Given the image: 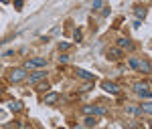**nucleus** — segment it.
I'll return each mask as SVG.
<instances>
[{"mask_svg":"<svg viewBox=\"0 0 152 129\" xmlns=\"http://www.w3.org/2000/svg\"><path fill=\"white\" fill-rule=\"evenodd\" d=\"M134 93L142 97V99H150L152 97V91H150V83L148 81H140V83H134Z\"/></svg>","mask_w":152,"mask_h":129,"instance_id":"1","label":"nucleus"},{"mask_svg":"<svg viewBox=\"0 0 152 129\" xmlns=\"http://www.w3.org/2000/svg\"><path fill=\"white\" fill-rule=\"evenodd\" d=\"M8 81L10 83L26 81V69H24V67H14V69H10L8 71Z\"/></svg>","mask_w":152,"mask_h":129,"instance_id":"2","label":"nucleus"},{"mask_svg":"<svg viewBox=\"0 0 152 129\" xmlns=\"http://www.w3.org/2000/svg\"><path fill=\"white\" fill-rule=\"evenodd\" d=\"M128 63H130V67H132L134 71H142V73H146V75L150 73V63H148V61H142V59H136V57H132Z\"/></svg>","mask_w":152,"mask_h":129,"instance_id":"3","label":"nucleus"},{"mask_svg":"<svg viewBox=\"0 0 152 129\" xmlns=\"http://www.w3.org/2000/svg\"><path fill=\"white\" fill-rule=\"evenodd\" d=\"M83 113H85L87 117H95V115H105L107 111L99 105H87V107H83Z\"/></svg>","mask_w":152,"mask_h":129,"instance_id":"4","label":"nucleus"},{"mask_svg":"<svg viewBox=\"0 0 152 129\" xmlns=\"http://www.w3.org/2000/svg\"><path fill=\"white\" fill-rule=\"evenodd\" d=\"M45 77H47V73H45V71H35L33 75H26V81L31 83V85H39V83L45 81Z\"/></svg>","mask_w":152,"mask_h":129,"instance_id":"5","label":"nucleus"},{"mask_svg":"<svg viewBox=\"0 0 152 129\" xmlns=\"http://www.w3.org/2000/svg\"><path fill=\"white\" fill-rule=\"evenodd\" d=\"M45 65H47V61H45V59H41V57H35V59L26 61V67H24V69H43Z\"/></svg>","mask_w":152,"mask_h":129,"instance_id":"6","label":"nucleus"},{"mask_svg":"<svg viewBox=\"0 0 152 129\" xmlns=\"http://www.w3.org/2000/svg\"><path fill=\"white\" fill-rule=\"evenodd\" d=\"M102 89H104L105 93H112V95L120 93V85H116L114 81H104L102 83Z\"/></svg>","mask_w":152,"mask_h":129,"instance_id":"7","label":"nucleus"},{"mask_svg":"<svg viewBox=\"0 0 152 129\" xmlns=\"http://www.w3.org/2000/svg\"><path fill=\"white\" fill-rule=\"evenodd\" d=\"M118 48H120L122 53H124V50H134V48H136V45H134L130 38H126V36H124V38H120V40H118Z\"/></svg>","mask_w":152,"mask_h":129,"instance_id":"8","label":"nucleus"},{"mask_svg":"<svg viewBox=\"0 0 152 129\" xmlns=\"http://www.w3.org/2000/svg\"><path fill=\"white\" fill-rule=\"evenodd\" d=\"M122 55H124V53H122V50H120L118 47L107 48V53H105V57H107L110 61H120V59H122Z\"/></svg>","mask_w":152,"mask_h":129,"instance_id":"9","label":"nucleus"},{"mask_svg":"<svg viewBox=\"0 0 152 129\" xmlns=\"http://www.w3.org/2000/svg\"><path fill=\"white\" fill-rule=\"evenodd\" d=\"M57 101H59V93H47L43 97V103L45 105H55Z\"/></svg>","mask_w":152,"mask_h":129,"instance_id":"10","label":"nucleus"},{"mask_svg":"<svg viewBox=\"0 0 152 129\" xmlns=\"http://www.w3.org/2000/svg\"><path fill=\"white\" fill-rule=\"evenodd\" d=\"M75 75H77L79 79H85L87 83H89V81H94V79H95L94 75L89 73V71H83V69H75Z\"/></svg>","mask_w":152,"mask_h":129,"instance_id":"11","label":"nucleus"},{"mask_svg":"<svg viewBox=\"0 0 152 129\" xmlns=\"http://www.w3.org/2000/svg\"><path fill=\"white\" fill-rule=\"evenodd\" d=\"M8 109L14 111V113H18V111H23V109H24V105L20 103V101H8Z\"/></svg>","mask_w":152,"mask_h":129,"instance_id":"12","label":"nucleus"},{"mask_svg":"<svg viewBox=\"0 0 152 129\" xmlns=\"http://www.w3.org/2000/svg\"><path fill=\"white\" fill-rule=\"evenodd\" d=\"M140 111H142V113H146V115H150V113H152V105H150V101L142 103V105H140Z\"/></svg>","mask_w":152,"mask_h":129,"instance_id":"13","label":"nucleus"},{"mask_svg":"<svg viewBox=\"0 0 152 129\" xmlns=\"http://www.w3.org/2000/svg\"><path fill=\"white\" fill-rule=\"evenodd\" d=\"M126 111H128L130 115H142L140 107H134V105H128V107H126Z\"/></svg>","mask_w":152,"mask_h":129,"instance_id":"14","label":"nucleus"},{"mask_svg":"<svg viewBox=\"0 0 152 129\" xmlns=\"http://www.w3.org/2000/svg\"><path fill=\"white\" fill-rule=\"evenodd\" d=\"M134 10H136V16H140V20H142V18H144V14H146V8H140V6H136Z\"/></svg>","mask_w":152,"mask_h":129,"instance_id":"15","label":"nucleus"},{"mask_svg":"<svg viewBox=\"0 0 152 129\" xmlns=\"http://www.w3.org/2000/svg\"><path fill=\"white\" fill-rule=\"evenodd\" d=\"M99 8H104V2L102 0H95L94 4H91V10H99Z\"/></svg>","mask_w":152,"mask_h":129,"instance_id":"16","label":"nucleus"},{"mask_svg":"<svg viewBox=\"0 0 152 129\" xmlns=\"http://www.w3.org/2000/svg\"><path fill=\"white\" fill-rule=\"evenodd\" d=\"M37 89H39L41 93H43V91H49V83H39V85H37Z\"/></svg>","mask_w":152,"mask_h":129,"instance_id":"17","label":"nucleus"},{"mask_svg":"<svg viewBox=\"0 0 152 129\" xmlns=\"http://www.w3.org/2000/svg\"><path fill=\"white\" fill-rule=\"evenodd\" d=\"M95 121H97L95 117H85V125H87V127H91V125H95Z\"/></svg>","mask_w":152,"mask_h":129,"instance_id":"18","label":"nucleus"},{"mask_svg":"<svg viewBox=\"0 0 152 129\" xmlns=\"http://www.w3.org/2000/svg\"><path fill=\"white\" fill-rule=\"evenodd\" d=\"M73 36H75V43H81V38H83L81 30H75V32H73Z\"/></svg>","mask_w":152,"mask_h":129,"instance_id":"19","label":"nucleus"},{"mask_svg":"<svg viewBox=\"0 0 152 129\" xmlns=\"http://www.w3.org/2000/svg\"><path fill=\"white\" fill-rule=\"evenodd\" d=\"M59 48H61V50H69L71 45H69V43H59Z\"/></svg>","mask_w":152,"mask_h":129,"instance_id":"20","label":"nucleus"},{"mask_svg":"<svg viewBox=\"0 0 152 129\" xmlns=\"http://www.w3.org/2000/svg\"><path fill=\"white\" fill-rule=\"evenodd\" d=\"M67 61H69L67 55H61V57H59V63H67Z\"/></svg>","mask_w":152,"mask_h":129,"instance_id":"21","label":"nucleus"},{"mask_svg":"<svg viewBox=\"0 0 152 129\" xmlns=\"http://www.w3.org/2000/svg\"><path fill=\"white\" fill-rule=\"evenodd\" d=\"M16 127H18V129H28V125H23V123H16Z\"/></svg>","mask_w":152,"mask_h":129,"instance_id":"22","label":"nucleus"},{"mask_svg":"<svg viewBox=\"0 0 152 129\" xmlns=\"http://www.w3.org/2000/svg\"><path fill=\"white\" fill-rule=\"evenodd\" d=\"M73 129H85V127H83V125H75Z\"/></svg>","mask_w":152,"mask_h":129,"instance_id":"23","label":"nucleus"},{"mask_svg":"<svg viewBox=\"0 0 152 129\" xmlns=\"http://www.w3.org/2000/svg\"><path fill=\"white\" fill-rule=\"evenodd\" d=\"M2 93H4V87H2V85H0V97H2Z\"/></svg>","mask_w":152,"mask_h":129,"instance_id":"24","label":"nucleus"}]
</instances>
